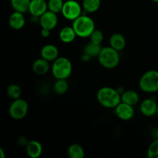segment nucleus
<instances>
[{
	"mask_svg": "<svg viewBox=\"0 0 158 158\" xmlns=\"http://www.w3.org/2000/svg\"><path fill=\"white\" fill-rule=\"evenodd\" d=\"M6 157V153H5L4 150L2 148H0V157L1 158H5Z\"/></svg>",
	"mask_w": 158,
	"mask_h": 158,
	"instance_id": "nucleus-31",
	"label": "nucleus"
},
{
	"mask_svg": "<svg viewBox=\"0 0 158 158\" xmlns=\"http://www.w3.org/2000/svg\"><path fill=\"white\" fill-rule=\"evenodd\" d=\"M6 94L9 96V98L12 100H16V99L20 98L22 94L21 87L18 84L15 83H12L9 85L6 89Z\"/></svg>",
	"mask_w": 158,
	"mask_h": 158,
	"instance_id": "nucleus-24",
	"label": "nucleus"
},
{
	"mask_svg": "<svg viewBox=\"0 0 158 158\" xmlns=\"http://www.w3.org/2000/svg\"><path fill=\"white\" fill-rule=\"evenodd\" d=\"M157 109V103L154 99L147 98L141 102L140 105V110L144 117H151L156 115Z\"/></svg>",
	"mask_w": 158,
	"mask_h": 158,
	"instance_id": "nucleus-11",
	"label": "nucleus"
},
{
	"mask_svg": "<svg viewBox=\"0 0 158 158\" xmlns=\"http://www.w3.org/2000/svg\"><path fill=\"white\" fill-rule=\"evenodd\" d=\"M48 9L55 13H60L62 12L64 0H48Z\"/></svg>",
	"mask_w": 158,
	"mask_h": 158,
	"instance_id": "nucleus-25",
	"label": "nucleus"
},
{
	"mask_svg": "<svg viewBox=\"0 0 158 158\" xmlns=\"http://www.w3.org/2000/svg\"><path fill=\"white\" fill-rule=\"evenodd\" d=\"M139 100H140V97H139L138 94L132 89L125 90L121 94V102L127 103L131 106L137 104L139 103Z\"/></svg>",
	"mask_w": 158,
	"mask_h": 158,
	"instance_id": "nucleus-18",
	"label": "nucleus"
},
{
	"mask_svg": "<svg viewBox=\"0 0 158 158\" xmlns=\"http://www.w3.org/2000/svg\"><path fill=\"white\" fill-rule=\"evenodd\" d=\"M67 154L70 158H83L85 151L83 147L79 143H72L68 148Z\"/></svg>",
	"mask_w": 158,
	"mask_h": 158,
	"instance_id": "nucleus-20",
	"label": "nucleus"
},
{
	"mask_svg": "<svg viewBox=\"0 0 158 158\" xmlns=\"http://www.w3.org/2000/svg\"><path fill=\"white\" fill-rule=\"evenodd\" d=\"M48 10V3L46 0H31L29 12L32 16L40 18Z\"/></svg>",
	"mask_w": 158,
	"mask_h": 158,
	"instance_id": "nucleus-10",
	"label": "nucleus"
},
{
	"mask_svg": "<svg viewBox=\"0 0 158 158\" xmlns=\"http://www.w3.org/2000/svg\"><path fill=\"white\" fill-rule=\"evenodd\" d=\"M39 23L43 29L52 30L58 24V17L56 13L48 9L44 14L39 18Z\"/></svg>",
	"mask_w": 158,
	"mask_h": 158,
	"instance_id": "nucleus-8",
	"label": "nucleus"
},
{
	"mask_svg": "<svg viewBox=\"0 0 158 158\" xmlns=\"http://www.w3.org/2000/svg\"><path fill=\"white\" fill-rule=\"evenodd\" d=\"M101 6V0H83L82 7L87 13L97 12Z\"/></svg>",
	"mask_w": 158,
	"mask_h": 158,
	"instance_id": "nucleus-19",
	"label": "nucleus"
},
{
	"mask_svg": "<svg viewBox=\"0 0 158 158\" xmlns=\"http://www.w3.org/2000/svg\"><path fill=\"white\" fill-rule=\"evenodd\" d=\"M97 99L102 106L107 109H114L121 103V95L117 89L103 86L100 88L97 94Z\"/></svg>",
	"mask_w": 158,
	"mask_h": 158,
	"instance_id": "nucleus-1",
	"label": "nucleus"
},
{
	"mask_svg": "<svg viewBox=\"0 0 158 158\" xmlns=\"http://www.w3.org/2000/svg\"><path fill=\"white\" fill-rule=\"evenodd\" d=\"M91 58H92V57L89 56V55H87V54H86V53H83V55H82V56H81L82 61H84V62L89 61Z\"/></svg>",
	"mask_w": 158,
	"mask_h": 158,
	"instance_id": "nucleus-30",
	"label": "nucleus"
},
{
	"mask_svg": "<svg viewBox=\"0 0 158 158\" xmlns=\"http://www.w3.org/2000/svg\"><path fill=\"white\" fill-rule=\"evenodd\" d=\"M139 87L147 94L158 91V70L151 69L145 72L139 80Z\"/></svg>",
	"mask_w": 158,
	"mask_h": 158,
	"instance_id": "nucleus-5",
	"label": "nucleus"
},
{
	"mask_svg": "<svg viewBox=\"0 0 158 158\" xmlns=\"http://www.w3.org/2000/svg\"><path fill=\"white\" fill-rule=\"evenodd\" d=\"M156 115L158 117V103H157V114H156Z\"/></svg>",
	"mask_w": 158,
	"mask_h": 158,
	"instance_id": "nucleus-35",
	"label": "nucleus"
},
{
	"mask_svg": "<svg viewBox=\"0 0 158 158\" xmlns=\"http://www.w3.org/2000/svg\"><path fill=\"white\" fill-rule=\"evenodd\" d=\"M89 38L90 39V42L101 45V43L103 41V39H104V35L101 30L95 29V30L92 32Z\"/></svg>",
	"mask_w": 158,
	"mask_h": 158,
	"instance_id": "nucleus-27",
	"label": "nucleus"
},
{
	"mask_svg": "<svg viewBox=\"0 0 158 158\" xmlns=\"http://www.w3.org/2000/svg\"><path fill=\"white\" fill-rule=\"evenodd\" d=\"M68 88H69V85L66 79H58L56 80L53 84L54 92L60 95L66 94L68 90Z\"/></svg>",
	"mask_w": 158,
	"mask_h": 158,
	"instance_id": "nucleus-23",
	"label": "nucleus"
},
{
	"mask_svg": "<svg viewBox=\"0 0 158 158\" xmlns=\"http://www.w3.org/2000/svg\"><path fill=\"white\" fill-rule=\"evenodd\" d=\"M29 140H28L27 138L26 137H23V136L19 137L18 138V143L21 147H26L27 145V143H29Z\"/></svg>",
	"mask_w": 158,
	"mask_h": 158,
	"instance_id": "nucleus-28",
	"label": "nucleus"
},
{
	"mask_svg": "<svg viewBox=\"0 0 158 158\" xmlns=\"http://www.w3.org/2000/svg\"><path fill=\"white\" fill-rule=\"evenodd\" d=\"M126 44V38L121 33L116 32L113 34L110 38V46L119 52L124 49Z\"/></svg>",
	"mask_w": 158,
	"mask_h": 158,
	"instance_id": "nucleus-17",
	"label": "nucleus"
},
{
	"mask_svg": "<svg viewBox=\"0 0 158 158\" xmlns=\"http://www.w3.org/2000/svg\"><path fill=\"white\" fill-rule=\"evenodd\" d=\"M97 58L99 63L103 67L109 69L117 67L120 60L119 51L116 50L110 46L102 47L101 51Z\"/></svg>",
	"mask_w": 158,
	"mask_h": 158,
	"instance_id": "nucleus-3",
	"label": "nucleus"
},
{
	"mask_svg": "<svg viewBox=\"0 0 158 158\" xmlns=\"http://www.w3.org/2000/svg\"><path fill=\"white\" fill-rule=\"evenodd\" d=\"M147 155L148 158H158V139H156L150 144Z\"/></svg>",
	"mask_w": 158,
	"mask_h": 158,
	"instance_id": "nucleus-26",
	"label": "nucleus"
},
{
	"mask_svg": "<svg viewBox=\"0 0 158 158\" xmlns=\"http://www.w3.org/2000/svg\"><path fill=\"white\" fill-rule=\"evenodd\" d=\"M24 13L15 11L10 15L9 18V25L11 29L14 30H19L24 27L26 24V18Z\"/></svg>",
	"mask_w": 158,
	"mask_h": 158,
	"instance_id": "nucleus-12",
	"label": "nucleus"
},
{
	"mask_svg": "<svg viewBox=\"0 0 158 158\" xmlns=\"http://www.w3.org/2000/svg\"><path fill=\"white\" fill-rule=\"evenodd\" d=\"M153 2H155V3H158V0H151Z\"/></svg>",
	"mask_w": 158,
	"mask_h": 158,
	"instance_id": "nucleus-34",
	"label": "nucleus"
},
{
	"mask_svg": "<svg viewBox=\"0 0 158 158\" xmlns=\"http://www.w3.org/2000/svg\"><path fill=\"white\" fill-rule=\"evenodd\" d=\"M51 33V30L47 29H43L42 28L41 29V35L43 37V38H48V37L50 35Z\"/></svg>",
	"mask_w": 158,
	"mask_h": 158,
	"instance_id": "nucleus-29",
	"label": "nucleus"
},
{
	"mask_svg": "<svg viewBox=\"0 0 158 158\" xmlns=\"http://www.w3.org/2000/svg\"><path fill=\"white\" fill-rule=\"evenodd\" d=\"M29 105L25 100L22 98L13 100V102L10 104L9 108V116L12 119L16 120H22L28 114Z\"/></svg>",
	"mask_w": 158,
	"mask_h": 158,
	"instance_id": "nucleus-7",
	"label": "nucleus"
},
{
	"mask_svg": "<svg viewBox=\"0 0 158 158\" xmlns=\"http://www.w3.org/2000/svg\"><path fill=\"white\" fill-rule=\"evenodd\" d=\"M114 110H115V114L117 117L120 120H125V121L131 120L134 117V113H135L134 106H131L123 102L119 103L114 108Z\"/></svg>",
	"mask_w": 158,
	"mask_h": 158,
	"instance_id": "nucleus-9",
	"label": "nucleus"
},
{
	"mask_svg": "<svg viewBox=\"0 0 158 158\" xmlns=\"http://www.w3.org/2000/svg\"><path fill=\"white\" fill-rule=\"evenodd\" d=\"M155 137L156 139H158V128L155 131Z\"/></svg>",
	"mask_w": 158,
	"mask_h": 158,
	"instance_id": "nucleus-33",
	"label": "nucleus"
},
{
	"mask_svg": "<svg viewBox=\"0 0 158 158\" xmlns=\"http://www.w3.org/2000/svg\"><path fill=\"white\" fill-rule=\"evenodd\" d=\"M50 62L45 60L43 58H39L34 61L32 64V70L36 75L43 76L47 73L51 69V66L49 64Z\"/></svg>",
	"mask_w": 158,
	"mask_h": 158,
	"instance_id": "nucleus-15",
	"label": "nucleus"
},
{
	"mask_svg": "<svg viewBox=\"0 0 158 158\" xmlns=\"http://www.w3.org/2000/svg\"><path fill=\"white\" fill-rule=\"evenodd\" d=\"M72 26L77 36L80 38L89 37L96 29L94 19L91 17L84 15H81L77 19L73 21Z\"/></svg>",
	"mask_w": 158,
	"mask_h": 158,
	"instance_id": "nucleus-2",
	"label": "nucleus"
},
{
	"mask_svg": "<svg viewBox=\"0 0 158 158\" xmlns=\"http://www.w3.org/2000/svg\"><path fill=\"white\" fill-rule=\"evenodd\" d=\"M65 1H66V0H65Z\"/></svg>",
	"mask_w": 158,
	"mask_h": 158,
	"instance_id": "nucleus-36",
	"label": "nucleus"
},
{
	"mask_svg": "<svg viewBox=\"0 0 158 158\" xmlns=\"http://www.w3.org/2000/svg\"><path fill=\"white\" fill-rule=\"evenodd\" d=\"M30 2L31 0H10V4L15 11L25 13L29 12Z\"/></svg>",
	"mask_w": 158,
	"mask_h": 158,
	"instance_id": "nucleus-21",
	"label": "nucleus"
},
{
	"mask_svg": "<svg viewBox=\"0 0 158 158\" xmlns=\"http://www.w3.org/2000/svg\"><path fill=\"white\" fill-rule=\"evenodd\" d=\"M83 7L76 0H66L62 9V15L66 19L74 21L82 15Z\"/></svg>",
	"mask_w": 158,
	"mask_h": 158,
	"instance_id": "nucleus-6",
	"label": "nucleus"
},
{
	"mask_svg": "<svg viewBox=\"0 0 158 158\" xmlns=\"http://www.w3.org/2000/svg\"><path fill=\"white\" fill-rule=\"evenodd\" d=\"M117 89V91H118V92L120 93V95H121V94H123V93L125 91V89H123V87H118Z\"/></svg>",
	"mask_w": 158,
	"mask_h": 158,
	"instance_id": "nucleus-32",
	"label": "nucleus"
},
{
	"mask_svg": "<svg viewBox=\"0 0 158 158\" xmlns=\"http://www.w3.org/2000/svg\"><path fill=\"white\" fill-rule=\"evenodd\" d=\"M26 154L30 158H39L43 154V146L36 140H29L26 146Z\"/></svg>",
	"mask_w": 158,
	"mask_h": 158,
	"instance_id": "nucleus-14",
	"label": "nucleus"
},
{
	"mask_svg": "<svg viewBox=\"0 0 158 158\" xmlns=\"http://www.w3.org/2000/svg\"><path fill=\"white\" fill-rule=\"evenodd\" d=\"M73 71L72 63L68 58L64 56L58 57L52 62L51 66V72L56 80L67 79L71 75Z\"/></svg>",
	"mask_w": 158,
	"mask_h": 158,
	"instance_id": "nucleus-4",
	"label": "nucleus"
},
{
	"mask_svg": "<svg viewBox=\"0 0 158 158\" xmlns=\"http://www.w3.org/2000/svg\"><path fill=\"white\" fill-rule=\"evenodd\" d=\"M102 47L100 44H97L93 42L87 43L83 48V53H86L91 57H98Z\"/></svg>",
	"mask_w": 158,
	"mask_h": 158,
	"instance_id": "nucleus-22",
	"label": "nucleus"
},
{
	"mask_svg": "<svg viewBox=\"0 0 158 158\" xmlns=\"http://www.w3.org/2000/svg\"><path fill=\"white\" fill-rule=\"evenodd\" d=\"M77 34L73 26H65L59 32V38L63 43H71L77 38Z\"/></svg>",
	"mask_w": 158,
	"mask_h": 158,
	"instance_id": "nucleus-16",
	"label": "nucleus"
},
{
	"mask_svg": "<svg viewBox=\"0 0 158 158\" xmlns=\"http://www.w3.org/2000/svg\"><path fill=\"white\" fill-rule=\"evenodd\" d=\"M40 55L42 58L48 60L49 62H53L59 57V49L55 45L46 44L41 49Z\"/></svg>",
	"mask_w": 158,
	"mask_h": 158,
	"instance_id": "nucleus-13",
	"label": "nucleus"
}]
</instances>
